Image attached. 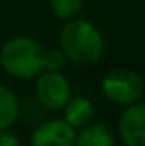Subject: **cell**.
<instances>
[{
  "label": "cell",
  "mask_w": 145,
  "mask_h": 146,
  "mask_svg": "<svg viewBox=\"0 0 145 146\" xmlns=\"http://www.w3.org/2000/svg\"><path fill=\"white\" fill-rule=\"evenodd\" d=\"M21 100L14 88L0 83V131L10 129L21 117Z\"/></svg>",
  "instance_id": "cell-9"
},
{
  "label": "cell",
  "mask_w": 145,
  "mask_h": 146,
  "mask_svg": "<svg viewBox=\"0 0 145 146\" xmlns=\"http://www.w3.org/2000/svg\"><path fill=\"white\" fill-rule=\"evenodd\" d=\"M36 100L44 110L58 112L72 97V85L62 72H43L36 76Z\"/></svg>",
  "instance_id": "cell-4"
},
{
  "label": "cell",
  "mask_w": 145,
  "mask_h": 146,
  "mask_svg": "<svg viewBox=\"0 0 145 146\" xmlns=\"http://www.w3.org/2000/svg\"><path fill=\"white\" fill-rule=\"evenodd\" d=\"M0 146H22V143L17 134L7 129V131H0Z\"/></svg>",
  "instance_id": "cell-12"
},
{
  "label": "cell",
  "mask_w": 145,
  "mask_h": 146,
  "mask_svg": "<svg viewBox=\"0 0 145 146\" xmlns=\"http://www.w3.org/2000/svg\"><path fill=\"white\" fill-rule=\"evenodd\" d=\"M44 46L29 36L9 39L0 49V66L12 78L33 80L43 72Z\"/></svg>",
  "instance_id": "cell-2"
},
{
  "label": "cell",
  "mask_w": 145,
  "mask_h": 146,
  "mask_svg": "<svg viewBox=\"0 0 145 146\" xmlns=\"http://www.w3.org/2000/svg\"><path fill=\"white\" fill-rule=\"evenodd\" d=\"M63 121L73 127L75 131L77 129H82L84 126L91 124L94 121V115H96V107H94V102L84 95H77V97H70V100L67 102V106L63 107Z\"/></svg>",
  "instance_id": "cell-7"
},
{
  "label": "cell",
  "mask_w": 145,
  "mask_h": 146,
  "mask_svg": "<svg viewBox=\"0 0 145 146\" xmlns=\"http://www.w3.org/2000/svg\"><path fill=\"white\" fill-rule=\"evenodd\" d=\"M101 90L111 104L128 107L144 99L145 83L140 73L130 68H114L104 75Z\"/></svg>",
  "instance_id": "cell-3"
},
{
  "label": "cell",
  "mask_w": 145,
  "mask_h": 146,
  "mask_svg": "<svg viewBox=\"0 0 145 146\" xmlns=\"http://www.w3.org/2000/svg\"><path fill=\"white\" fill-rule=\"evenodd\" d=\"M58 48L67 56V61L77 66H91L101 61L106 49V39L92 21L77 15L62 26Z\"/></svg>",
  "instance_id": "cell-1"
},
{
  "label": "cell",
  "mask_w": 145,
  "mask_h": 146,
  "mask_svg": "<svg viewBox=\"0 0 145 146\" xmlns=\"http://www.w3.org/2000/svg\"><path fill=\"white\" fill-rule=\"evenodd\" d=\"M67 56L63 51L56 48H44V56H43V68L46 72H63L67 66Z\"/></svg>",
  "instance_id": "cell-11"
},
{
  "label": "cell",
  "mask_w": 145,
  "mask_h": 146,
  "mask_svg": "<svg viewBox=\"0 0 145 146\" xmlns=\"http://www.w3.org/2000/svg\"><path fill=\"white\" fill-rule=\"evenodd\" d=\"M118 136L125 146H145V104H132L118 119Z\"/></svg>",
  "instance_id": "cell-5"
},
{
  "label": "cell",
  "mask_w": 145,
  "mask_h": 146,
  "mask_svg": "<svg viewBox=\"0 0 145 146\" xmlns=\"http://www.w3.org/2000/svg\"><path fill=\"white\" fill-rule=\"evenodd\" d=\"M77 131L63 119H44L31 134V146H73Z\"/></svg>",
  "instance_id": "cell-6"
},
{
  "label": "cell",
  "mask_w": 145,
  "mask_h": 146,
  "mask_svg": "<svg viewBox=\"0 0 145 146\" xmlns=\"http://www.w3.org/2000/svg\"><path fill=\"white\" fill-rule=\"evenodd\" d=\"M84 0H50V9L53 15L63 22L80 15Z\"/></svg>",
  "instance_id": "cell-10"
},
{
  "label": "cell",
  "mask_w": 145,
  "mask_h": 146,
  "mask_svg": "<svg viewBox=\"0 0 145 146\" xmlns=\"http://www.w3.org/2000/svg\"><path fill=\"white\" fill-rule=\"evenodd\" d=\"M73 146H116V134L108 124L91 122L79 129Z\"/></svg>",
  "instance_id": "cell-8"
}]
</instances>
